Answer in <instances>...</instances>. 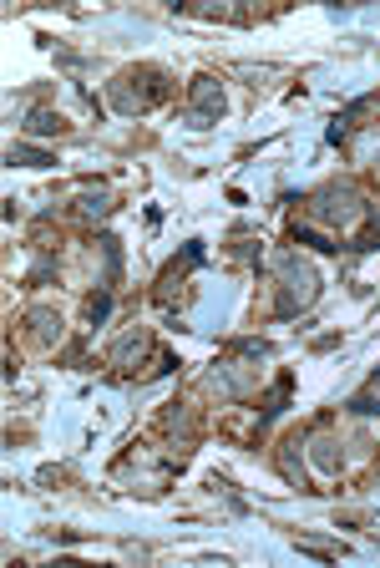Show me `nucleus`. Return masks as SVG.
Wrapping results in <instances>:
<instances>
[{"instance_id": "1", "label": "nucleus", "mask_w": 380, "mask_h": 568, "mask_svg": "<svg viewBox=\"0 0 380 568\" xmlns=\"http://www.w3.org/2000/svg\"><path fill=\"white\" fill-rule=\"evenodd\" d=\"M193 92H198V127L213 117V112H224V97H213V82H208V76H198V86H193Z\"/></svg>"}, {"instance_id": "2", "label": "nucleus", "mask_w": 380, "mask_h": 568, "mask_svg": "<svg viewBox=\"0 0 380 568\" xmlns=\"http://www.w3.org/2000/svg\"><path fill=\"white\" fill-rule=\"evenodd\" d=\"M16 158H21V163H31V167H46V163H51L41 147H10V163H16Z\"/></svg>"}, {"instance_id": "3", "label": "nucleus", "mask_w": 380, "mask_h": 568, "mask_svg": "<svg viewBox=\"0 0 380 568\" xmlns=\"http://www.w3.org/2000/svg\"><path fill=\"white\" fill-rule=\"evenodd\" d=\"M31 132H61V117H51V112H36V117H31Z\"/></svg>"}]
</instances>
